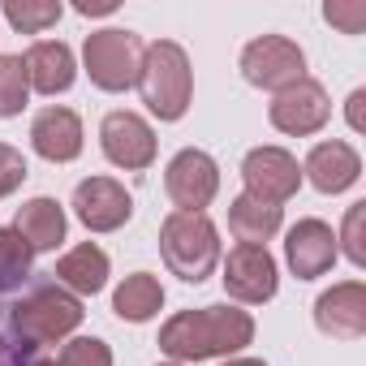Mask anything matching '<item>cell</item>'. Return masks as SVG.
Returning a JSON list of instances; mask_svg holds the SVG:
<instances>
[{
  "mask_svg": "<svg viewBox=\"0 0 366 366\" xmlns=\"http://www.w3.org/2000/svg\"><path fill=\"white\" fill-rule=\"evenodd\" d=\"M285 254H289V267H293L297 280H315L336 263V237L323 220H297L289 229Z\"/></svg>",
  "mask_w": 366,
  "mask_h": 366,
  "instance_id": "14",
  "label": "cell"
},
{
  "mask_svg": "<svg viewBox=\"0 0 366 366\" xmlns=\"http://www.w3.org/2000/svg\"><path fill=\"white\" fill-rule=\"evenodd\" d=\"M31 142H35V151L44 159L69 164L82 151V121H78V112H69V108H44L35 117V125H31Z\"/></svg>",
  "mask_w": 366,
  "mask_h": 366,
  "instance_id": "15",
  "label": "cell"
},
{
  "mask_svg": "<svg viewBox=\"0 0 366 366\" xmlns=\"http://www.w3.org/2000/svg\"><path fill=\"white\" fill-rule=\"evenodd\" d=\"M142 39L134 31H95L86 35V74L104 91H125L138 82Z\"/></svg>",
  "mask_w": 366,
  "mask_h": 366,
  "instance_id": "5",
  "label": "cell"
},
{
  "mask_svg": "<svg viewBox=\"0 0 366 366\" xmlns=\"http://www.w3.org/2000/svg\"><path fill=\"white\" fill-rule=\"evenodd\" d=\"M362 172V159L349 142H319L310 155H306V177H310V186L323 190V194H340L349 190L353 181Z\"/></svg>",
  "mask_w": 366,
  "mask_h": 366,
  "instance_id": "16",
  "label": "cell"
},
{
  "mask_svg": "<svg viewBox=\"0 0 366 366\" xmlns=\"http://www.w3.org/2000/svg\"><path fill=\"white\" fill-rule=\"evenodd\" d=\"M242 74L250 86H263V91H285L293 82L306 78V56L293 39L285 35H263L254 44H246L242 52Z\"/></svg>",
  "mask_w": 366,
  "mask_h": 366,
  "instance_id": "6",
  "label": "cell"
},
{
  "mask_svg": "<svg viewBox=\"0 0 366 366\" xmlns=\"http://www.w3.org/2000/svg\"><path fill=\"white\" fill-rule=\"evenodd\" d=\"M14 229L22 233V242H26L31 250H52V246L65 242V212H61V203H52V199H31V203L18 212V224H14Z\"/></svg>",
  "mask_w": 366,
  "mask_h": 366,
  "instance_id": "19",
  "label": "cell"
},
{
  "mask_svg": "<svg viewBox=\"0 0 366 366\" xmlns=\"http://www.w3.org/2000/svg\"><path fill=\"white\" fill-rule=\"evenodd\" d=\"M362 104H366V91H353V95H349V125H353V129H366Z\"/></svg>",
  "mask_w": 366,
  "mask_h": 366,
  "instance_id": "29",
  "label": "cell"
},
{
  "mask_svg": "<svg viewBox=\"0 0 366 366\" xmlns=\"http://www.w3.org/2000/svg\"><path fill=\"white\" fill-rule=\"evenodd\" d=\"M117 5H91V0H78V14H112Z\"/></svg>",
  "mask_w": 366,
  "mask_h": 366,
  "instance_id": "30",
  "label": "cell"
},
{
  "mask_svg": "<svg viewBox=\"0 0 366 366\" xmlns=\"http://www.w3.org/2000/svg\"><path fill=\"white\" fill-rule=\"evenodd\" d=\"M5 18L22 35H39L61 18V5H52V0H5Z\"/></svg>",
  "mask_w": 366,
  "mask_h": 366,
  "instance_id": "23",
  "label": "cell"
},
{
  "mask_svg": "<svg viewBox=\"0 0 366 366\" xmlns=\"http://www.w3.org/2000/svg\"><path fill=\"white\" fill-rule=\"evenodd\" d=\"M52 280L56 285H69L74 293H99L104 285H108V254L99 250V246H78V250H69L61 263H56V272H52Z\"/></svg>",
  "mask_w": 366,
  "mask_h": 366,
  "instance_id": "18",
  "label": "cell"
},
{
  "mask_svg": "<svg viewBox=\"0 0 366 366\" xmlns=\"http://www.w3.org/2000/svg\"><path fill=\"white\" fill-rule=\"evenodd\" d=\"M99 138H104V155L117 168H147L155 159V134L138 112H108Z\"/></svg>",
  "mask_w": 366,
  "mask_h": 366,
  "instance_id": "12",
  "label": "cell"
},
{
  "mask_svg": "<svg viewBox=\"0 0 366 366\" xmlns=\"http://www.w3.org/2000/svg\"><path fill=\"white\" fill-rule=\"evenodd\" d=\"M26 65L22 56H0V117H18L26 104Z\"/></svg>",
  "mask_w": 366,
  "mask_h": 366,
  "instance_id": "24",
  "label": "cell"
},
{
  "mask_svg": "<svg viewBox=\"0 0 366 366\" xmlns=\"http://www.w3.org/2000/svg\"><path fill=\"white\" fill-rule=\"evenodd\" d=\"M242 177H246V194L259 199V203H272V207H280L285 199H293L297 194V181H302L297 159L289 151H280V147L250 151L246 164H242Z\"/></svg>",
  "mask_w": 366,
  "mask_h": 366,
  "instance_id": "8",
  "label": "cell"
},
{
  "mask_svg": "<svg viewBox=\"0 0 366 366\" xmlns=\"http://www.w3.org/2000/svg\"><path fill=\"white\" fill-rule=\"evenodd\" d=\"M56 366H112V353H108L104 340L82 336V340H69V345H65V353H61Z\"/></svg>",
  "mask_w": 366,
  "mask_h": 366,
  "instance_id": "25",
  "label": "cell"
},
{
  "mask_svg": "<svg viewBox=\"0 0 366 366\" xmlns=\"http://www.w3.org/2000/svg\"><path fill=\"white\" fill-rule=\"evenodd\" d=\"M229 229H233V237H237L242 246H259V242H267V237L280 229V207L242 194V199H233V207H229Z\"/></svg>",
  "mask_w": 366,
  "mask_h": 366,
  "instance_id": "20",
  "label": "cell"
},
{
  "mask_svg": "<svg viewBox=\"0 0 366 366\" xmlns=\"http://www.w3.org/2000/svg\"><path fill=\"white\" fill-rule=\"evenodd\" d=\"M159 250H164V263L190 285L207 280L220 263V237L203 212H172L159 229Z\"/></svg>",
  "mask_w": 366,
  "mask_h": 366,
  "instance_id": "4",
  "label": "cell"
},
{
  "mask_svg": "<svg viewBox=\"0 0 366 366\" xmlns=\"http://www.w3.org/2000/svg\"><path fill=\"white\" fill-rule=\"evenodd\" d=\"M78 323H82V302L74 293H65V285H56L48 272V276H31V289L9 306V319H5L9 336L5 340L18 357H31L44 345L69 336Z\"/></svg>",
  "mask_w": 366,
  "mask_h": 366,
  "instance_id": "1",
  "label": "cell"
},
{
  "mask_svg": "<svg viewBox=\"0 0 366 366\" xmlns=\"http://www.w3.org/2000/svg\"><path fill=\"white\" fill-rule=\"evenodd\" d=\"M327 117H332L327 91L310 78L276 91V99H272V125L285 129V134H315V129L327 125Z\"/></svg>",
  "mask_w": 366,
  "mask_h": 366,
  "instance_id": "10",
  "label": "cell"
},
{
  "mask_svg": "<svg viewBox=\"0 0 366 366\" xmlns=\"http://www.w3.org/2000/svg\"><path fill=\"white\" fill-rule=\"evenodd\" d=\"M164 186H168V199L181 207V212H203L216 190H220V172H216V159L207 151H181L172 155L168 172H164Z\"/></svg>",
  "mask_w": 366,
  "mask_h": 366,
  "instance_id": "7",
  "label": "cell"
},
{
  "mask_svg": "<svg viewBox=\"0 0 366 366\" xmlns=\"http://www.w3.org/2000/svg\"><path fill=\"white\" fill-rule=\"evenodd\" d=\"M323 18H327L332 26H340L345 35H362V26H366V5H362V0H353V5L332 0V5L323 9Z\"/></svg>",
  "mask_w": 366,
  "mask_h": 366,
  "instance_id": "26",
  "label": "cell"
},
{
  "mask_svg": "<svg viewBox=\"0 0 366 366\" xmlns=\"http://www.w3.org/2000/svg\"><path fill=\"white\" fill-rule=\"evenodd\" d=\"M315 323H319V332H327L336 340H357L366 332V289L357 280L327 289L315 302Z\"/></svg>",
  "mask_w": 366,
  "mask_h": 366,
  "instance_id": "13",
  "label": "cell"
},
{
  "mask_svg": "<svg viewBox=\"0 0 366 366\" xmlns=\"http://www.w3.org/2000/svg\"><path fill=\"white\" fill-rule=\"evenodd\" d=\"M26 82L39 91V95H56V91H69L74 86V52L56 39H39L26 56Z\"/></svg>",
  "mask_w": 366,
  "mask_h": 366,
  "instance_id": "17",
  "label": "cell"
},
{
  "mask_svg": "<svg viewBox=\"0 0 366 366\" xmlns=\"http://www.w3.org/2000/svg\"><path fill=\"white\" fill-rule=\"evenodd\" d=\"M26 181V159L14 147H0V194H14Z\"/></svg>",
  "mask_w": 366,
  "mask_h": 366,
  "instance_id": "28",
  "label": "cell"
},
{
  "mask_svg": "<svg viewBox=\"0 0 366 366\" xmlns=\"http://www.w3.org/2000/svg\"><path fill=\"white\" fill-rule=\"evenodd\" d=\"M362 220H366V203H353L345 216V254L362 267L366 263V242H362Z\"/></svg>",
  "mask_w": 366,
  "mask_h": 366,
  "instance_id": "27",
  "label": "cell"
},
{
  "mask_svg": "<svg viewBox=\"0 0 366 366\" xmlns=\"http://www.w3.org/2000/svg\"><path fill=\"white\" fill-rule=\"evenodd\" d=\"M224 289L237 302H272L276 297V259L267 246H233L224 259Z\"/></svg>",
  "mask_w": 366,
  "mask_h": 366,
  "instance_id": "9",
  "label": "cell"
},
{
  "mask_svg": "<svg viewBox=\"0 0 366 366\" xmlns=\"http://www.w3.org/2000/svg\"><path fill=\"white\" fill-rule=\"evenodd\" d=\"M74 212L91 233H112L134 216V203H129L125 186H117L112 177H91L74 190Z\"/></svg>",
  "mask_w": 366,
  "mask_h": 366,
  "instance_id": "11",
  "label": "cell"
},
{
  "mask_svg": "<svg viewBox=\"0 0 366 366\" xmlns=\"http://www.w3.org/2000/svg\"><path fill=\"white\" fill-rule=\"evenodd\" d=\"M224 366H263V362H254V357H233V362H224Z\"/></svg>",
  "mask_w": 366,
  "mask_h": 366,
  "instance_id": "31",
  "label": "cell"
},
{
  "mask_svg": "<svg viewBox=\"0 0 366 366\" xmlns=\"http://www.w3.org/2000/svg\"><path fill=\"white\" fill-rule=\"evenodd\" d=\"M31 246L18 229H0V293H14L31 280Z\"/></svg>",
  "mask_w": 366,
  "mask_h": 366,
  "instance_id": "22",
  "label": "cell"
},
{
  "mask_svg": "<svg viewBox=\"0 0 366 366\" xmlns=\"http://www.w3.org/2000/svg\"><path fill=\"white\" fill-rule=\"evenodd\" d=\"M138 91H142V104L159 117V121H177L186 117L190 108V91H194V78H190V61L172 39H159L142 52V65H138Z\"/></svg>",
  "mask_w": 366,
  "mask_h": 366,
  "instance_id": "3",
  "label": "cell"
},
{
  "mask_svg": "<svg viewBox=\"0 0 366 366\" xmlns=\"http://www.w3.org/2000/svg\"><path fill=\"white\" fill-rule=\"evenodd\" d=\"M250 336H254V319L246 310L203 306V310H181L177 319H168L159 332V349L177 362H203V357H220L250 345Z\"/></svg>",
  "mask_w": 366,
  "mask_h": 366,
  "instance_id": "2",
  "label": "cell"
},
{
  "mask_svg": "<svg viewBox=\"0 0 366 366\" xmlns=\"http://www.w3.org/2000/svg\"><path fill=\"white\" fill-rule=\"evenodd\" d=\"M159 306H164V289H159V280H155V276H147V272L129 276V280L117 289V297H112V310H117L121 319H129V323L151 319Z\"/></svg>",
  "mask_w": 366,
  "mask_h": 366,
  "instance_id": "21",
  "label": "cell"
},
{
  "mask_svg": "<svg viewBox=\"0 0 366 366\" xmlns=\"http://www.w3.org/2000/svg\"><path fill=\"white\" fill-rule=\"evenodd\" d=\"M18 366H56V362H39V357H22Z\"/></svg>",
  "mask_w": 366,
  "mask_h": 366,
  "instance_id": "32",
  "label": "cell"
}]
</instances>
